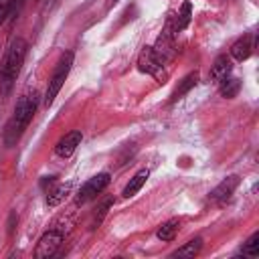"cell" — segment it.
Masks as SVG:
<instances>
[{"label":"cell","instance_id":"8fae6325","mask_svg":"<svg viewBox=\"0 0 259 259\" xmlns=\"http://www.w3.org/2000/svg\"><path fill=\"white\" fill-rule=\"evenodd\" d=\"M251 51H253V42H251V36L245 34L241 38H237L233 45H231V59L235 61H247L251 57Z\"/></svg>","mask_w":259,"mask_h":259},{"label":"cell","instance_id":"30bf717a","mask_svg":"<svg viewBox=\"0 0 259 259\" xmlns=\"http://www.w3.org/2000/svg\"><path fill=\"white\" fill-rule=\"evenodd\" d=\"M233 71V59L229 55H219L210 65V79L221 83L225 77H229Z\"/></svg>","mask_w":259,"mask_h":259},{"label":"cell","instance_id":"2e32d148","mask_svg":"<svg viewBox=\"0 0 259 259\" xmlns=\"http://www.w3.org/2000/svg\"><path fill=\"white\" fill-rule=\"evenodd\" d=\"M239 91H241V81L237 79V77H225L221 83H219V93L225 97V99H233V97H237L239 95Z\"/></svg>","mask_w":259,"mask_h":259},{"label":"cell","instance_id":"4fadbf2b","mask_svg":"<svg viewBox=\"0 0 259 259\" xmlns=\"http://www.w3.org/2000/svg\"><path fill=\"white\" fill-rule=\"evenodd\" d=\"M196 83H198V73H196V71L188 73V75L178 83V87L172 91V95H170V103H174V101L182 99V95H186L192 87H196Z\"/></svg>","mask_w":259,"mask_h":259},{"label":"cell","instance_id":"8992f818","mask_svg":"<svg viewBox=\"0 0 259 259\" xmlns=\"http://www.w3.org/2000/svg\"><path fill=\"white\" fill-rule=\"evenodd\" d=\"M138 69L142 73H146V75L156 77L160 83H164L166 77H168V73L164 71V63L158 59V55L154 53L152 47H144L140 51V55H138Z\"/></svg>","mask_w":259,"mask_h":259},{"label":"cell","instance_id":"9a60e30c","mask_svg":"<svg viewBox=\"0 0 259 259\" xmlns=\"http://www.w3.org/2000/svg\"><path fill=\"white\" fill-rule=\"evenodd\" d=\"M200 249H202V239H200V237H194V239H190L188 243H184L182 247H178V249L172 253V257H186V259H192V257H196V255L200 253Z\"/></svg>","mask_w":259,"mask_h":259},{"label":"cell","instance_id":"44dd1931","mask_svg":"<svg viewBox=\"0 0 259 259\" xmlns=\"http://www.w3.org/2000/svg\"><path fill=\"white\" fill-rule=\"evenodd\" d=\"M24 2H26V0H12V12H10V16H16L18 10L24 6Z\"/></svg>","mask_w":259,"mask_h":259},{"label":"cell","instance_id":"ffe728a7","mask_svg":"<svg viewBox=\"0 0 259 259\" xmlns=\"http://www.w3.org/2000/svg\"><path fill=\"white\" fill-rule=\"evenodd\" d=\"M10 12H12V0H0V24L6 22Z\"/></svg>","mask_w":259,"mask_h":259},{"label":"cell","instance_id":"7c38bea8","mask_svg":"<svg viewBox=\"0 0 259 259\" xmlns=\"http://www.w3.org/2000/svg\"><path fill=\"white\" fill-rule=\"evenodd\" d=\"M148 176H150V172L146 170V168H142V170H138L132 178H130V182L125 184V188H123V196L125 198H130V196H134V194H138L140 190H142V186L146 184V180H148Z\"/></svg>","mask_w":259,"mask_h":259},{"label":"cell","instance_id":"603a6c76","mask_svg":"<svg viewBox=\"0 0 259 259\" xmlns=\"http://www.w3.org/2000/svg\"><path fill=\"white\" fill-rule=\"evenodd\" d=\"M115 2H117V0H107V8H109V6H113Z\"/></svg>","mask_w":259,"mask_h":259},{"label":"cell","instance_id":"277c9868","mask_svg":"<svg viewBox=\"0 0 259 259\" xmlns=\"http://www.w3.org/2000/svg\"><path fill=\"white\" fill-rule=\"evenodd\" d=\"M109 180H111L109 172H99V174L91 176V178H89L87 182H83L81 188L77 190V194H75V204H77V206H83V204H87L89 200L97 198V196L107 188Z\"/></svg>","mask_w":259,"mask_h":259},{"label":"cell","instance_id":"7a4b0ae2","mask_svg":"<svg viewBox=\"0 0 259 259\" xmlns=\"http://www.w3.org/2000/svg\"><path fill=\"white\" fill-rule=\"evenodd\" d=\"M26 51H28V42L22 36H16L10 40L6 55L0 63V97H6L12 91L14 81H16V77L24 65Z\"/></svg>","mask_w":259,"mask_h":259},{"label":"cell","instance_id":"e0dca14e","mask_svg":"<svg viewBox=\"0 0 259 259\" xmlns=\"http://www.w3.org/2000/svg\"><path fill=\"white\" fill-rule=\"evenodd\" d=\"M190 20H192V4L186 0V2H182L180 10H178V14H176V18H174V26H176V30H178V32L184 30V28L190 24Z\"/></svg>","mask_w":259,"mask_h":259},{"label":"cell","instance_id":"52a82bcc","mask_svg":"<svg viewBox=\"0 0 259 259\" xmlns=\"http://www.w3.org/2000/svg\"><path fill=\"white\" fill-rule=\"evenodd\" d=\"M237 186H239V176H237V174H231V176L223 178V180L210 190L208 200L214 202V204H223V202H227V200L233 196V192L237 190Z\"/></svg>","mask_w":259,"mask_h":259},{"label":"cell","instance_id":"ac0fdd59","mask_svg":"<svg viewBox=\"0 0 259 259\" xmlns=\"http://www.w3.org/2000/svg\"><path fill=\"white\" fill-rule=\"evenodd\" d=\"M241 255L245 257H257L259 255V233H253L241 247Z\"/></svg>","mask_w":259,"mask_h":259},{"label":"cell","instance_id":"6da1fadb","mask_svg":"<svg viewBox=\"0 0 259 259\" xmlns=\"http://www.w3.org/2000/svg\"><path fill=\"white\" fill-rule=\"evenodd\" d=\"M38 101H40L38 91H28V93H24V95L16 101L12 115H10V119L6 121V125H4V144H6V148H12V146L18 144V140L22 138L24 130L28 127L30 119H32L34 113H36Z\"/></svg>","mask_w":259,"mask_h":259},{"label":"cell","instance_id":"5b68a950","mask_svg":"<svg viewBox=\"0 0 259 259\" xmlns=\"http://www.w3.org/2000/svg\"><path fill=\"white\" fill-rule=\"evenodd\" d=\"M63 241H65V231L63 229H59V227L49 229L47 233L40 235V239H38V243L34 247V257L36 259L53 257L59 251V247L63 245Z\"/></svg>","mask_w":259,"mask_h":259},{"label":"cell","instance_id":"9c48e42d","mask_svg":"<svg viewBox=\"0 0 259 259\" xmlns=\"http://www.w3.org/2000/svg\"><path fill=\"white\" fill-rule=\"evenodd\" d=\"M73 184L71 182H59V180H53L47 188V204L49 206H57L59 202H63L67 198V194L71 192Z\"/></svg>","mask_w":259,"mask_h":259},{"label":"cell","instance_id":"5bb4252c","mask_svg":"<svg viewBox=\"0 0 259 259\" xmlns=\"http://www.w3.org/2000/svg\"><path fill=\"white\" fill-rule=\"evenodd\" d=\"M178 229H180V221L178 219H168L166 223H162L156 231V237L162 241V243H170L176 239L178 235Z\"/></svg>","mask_w":259,"mask_h":259},{"label":"cell","instance_id":"d6986e66","mask_svg":"<svg viewBox=\"0 0 259 259\" xmlns=\"http://www.w3.org/2000/svg\"><path fill=\"white\" fill-rule=\"evenodd\" d=\"M111 204H113V198H105V200L97 206V210H95V214H93V227H97V225L101 223V219L107 214V210H109Z\"/></svg>","mask_w":259,"mask_h":259},{"label":"cell","instance_id":"7402d4cb","mask_svg":"<svg viewBox=\"0 0 259 259\" xmlns=\"http://www.w3.org/2000/svg\"><path fill=\"white\" fill-rule=\"evenodd\" d=\"M18 219H16V214L14 212H10V217H8V233H12L14 231V223H16Z\"/></svg>","mask_w":259,"mask_h":259},{"label":"cell","instance_id":"ba28073f","mask_svg":"<svg viewBox=\"0 0 259 259\" xmlns=\"http://www.w3.org/2000/svg\"><path fill=\"white\" fill-rule=\"evenodd\" d=\"M81 140H83L81 130H73V132L65 134V136L57 142V146H55V154H57L59 158H71V156L75 154L77 146L81 144Z\"/></svg>","mask_w":259,"mask_h":259},{"label":"cell","instance_id":"3957f363","mask_svg":"<svg viewBox=\"0 0 259 259\" xmlns=\"http://www.w3.org/2000/svg\"><path fill=\"white\" fill-rule=\"evenodd\" d=\"M73 61H75V55H73L71 51L63 53V57L59 59V63H57V67H55V71H53V75H51V79H49V83H47L45 97H42V103H45L47 107L53 105L55 97L61 93V89H63V85H65V79H67L69 73H71Z\"/></svg>","mask_w":259,"mask_h":259}]
</instances>
